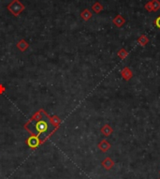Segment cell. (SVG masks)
<instances>
[{
    "label": "cell",
    "instance_id": "obj_3",
    "mask_svg": "<svg viewBox=\"0 0 160 179\" xmlns=\"http://www.w3.org/2000/svg\"><path fill=\"white\" fill-rule=\"evenodd\" d=\"M102 165L106 170H111L114 166V162L111 158H107L102 161Z\"/></svg>",
    "mask_w": 160,
    "mask_h": 179
},
{
    "label": "cell",
    "instance_id": "obj_13",
    "mask_svg": "<svg viewBox=\"0 0 160 179\" xmlns=\"http://www.w3.org/2000/svg\"><path fill=\"white\" fill-rule=\"evenodd\" d=\"M83 17L84 18V19H86V20H88V19H89V18H90V17H91V13H90V12H87V10H86V12H84L83 13Z\"/></svg>",
    "mask_w": 160,
    "mask_h": 179
},
{
    "label": "cell",
    "instance_id": "obj_4",
    "mask_svg": "<svg viewBox=\"0 0 160 179\" xmlns=\"http://www.w3.org/2000/svg\"><path fill=\"white\" fill-rule=\"evenodd\" d=\"M125 23V18H123L122 15H117L116 17L113 19V24L116 25L117 27H121L124 25V24Z\"/></svg>",
    "mask_w": 160,
    "mask_h": 179
},
{
    "label": "cell",
    "instance_id": "obj_1",
    "mask_svg": "<svg viewBox=\"0 0 160 179\" xmlns=\"http://www.w3.org/2000/svg\"><path fill=\"white\" fill-rule=\"evenodd\" d=\"M27 129L34 135L39 137L41 140H44L53 132L54 126L46 115L41 113L40 118H39L38 120L31 121L27 125Z\"/></svg>",
    "mask_w": 160,
    "mask_h": 179
},
{
    "label": "cell",
    "instance_id": "obj_5",
    "mask_svg": "<svg viewBox=\"0 0 160 179\" xmlns=\"http://www.w3.org/2000/svg\"><path fill=\"white\" fill-rule=\"evenodd\" d=\"M98 147H99V149H100V150H101V151H103V152H107V151L111 148V144H110V143H109V142H108V141L103 140V141H101V142H100V143H99Z\"/></svg>",
    "mask_w": 160,
    "mask_h": 179
},
{
    "label": "cell",
    "instance_id": "obj_12",
    "mask_svg": "<svg viewBox=\"0 0 160 179\" xmlns=\"http://www.w3.org/2000/svg\"><path fill=\"white\" fill-rule=\"evenodd\" d=\"M144 8H145V10H147V12H153V8H152V4H151V2L149 1V2H147L146 4H145V6H144Z\"/></svg>",
    "mask_w": 160,
    "mask_h": 179
},
{
    "label": "cell",
    "instance_id": "obj_2",
    "mask_svg": "<svg viewBox=\"0 0 160 179\" xmlns=\"http://www.w3.org/2000/svg\"><path fill=\"white\" fill-rule=\"evenodd\" d=\"M121 74H122V77L124 78L125 81H129L133 77V72L130 70L128 67H125L124 69H122Z\"/></svg>",
    "mask_w": 160,
    "mask_h": 179
},
{
    "label": "cell",
    "instance_id": "obj_8",
    "mask_svg": "<svg viewBox=\"0 0 160 179\" xmlns=\"http://www.w3.org/2000/svg\"><path fill=\"white\" fill-rule=\"evenodd\" d=\"M28 144H29V146H31L33 148L37 147L39 145V139L37 137H31L30 139L28 140Z\"/></svg>",
    "mask_w": 160,
    "mask_h": 179
},
{
    "label": "cell",
    "instance_id": "obj_10",
    "mask_svg": "<svg viewBox=\"0 0 160 179\" xmlns=\"http://www.w3.org/2000/svg\"><path fill=\"white\" fill-rule=\"evenodd\" d=\"M127 55H128V53L125 49H121L118 52V56L121 59H125V57H127Z\"/></svg>",
    "mask_w": 160,
    "mask_h": 179
},
{
    "label": "cell",
    "instance_id": "obj_11",
    "mask_svg": "<svg viewBox=\"0 0 160 179\" xmlns=\"http://www.w3.org/2000/svg\"><path fill=\"white\" fill-rule=\"evenodd\" d=\"M93 9L95 10V12H99L100 10H102V6L100 4H98V3H96V4H95L94 6H93Z\"/></svg>",
    "mask_w": 160,
    "mask_h": 179
},
{
    "label": "cell",
    "instance_id": "obj_14",
    "mask_svg": "<svg viewBox=\"0 0 160 179\" xmlns=\"http://www.w3.org/2000/svg\"><path fill=\"white\" fill-rule=\"evenodd\" d=\"M155 27H156L160 29V16H158V17L155 20Z\"/></svg>",
    "mask_w": 160,
    "mask_h": 179
},
{
    "label": "cell",
    "instance_id": "obj_15",
    "mask_svg": "<svg viewBox=\"0 0 160 179\" xmlns=\"http://www.w3.org/2000/svg\"><path fill=\"white\" fill-rule=\"evenodd\" d=\"M159 174H160V172H159Z\"/></svg>",
    "mask_w": 160,
    "mask_h": 179
},
{
    "label": "cell",
    "instance_id": "obj_6",
    "mask_svg": "<svg viewBox=\"0 0 160 179\" xmlns=\"http://www.w3.org/2000/svg\"><path fill=\"white\" fill-rule=\"evenodd\" d=\"M101 131H102V133L104 134V135L105 136H110L111 133H113V128H111V127L110 126V125H105L102 128V129H101Z\"/></svg>",
    "mask_w": 160,
    "mask_h": 179
},
{
    "label": "cell",
    "instance_id": "obj_9",
    "mask_svg": "<svg viewBox=\"0 0 160 179\" xmlns=\"http://www.w3.org/2000/svg\"><path fill=\"white\" fill-rule=\"evenodd\" d=\"M151 4H152V8H153V12H157L160 10V2L159 0H151Z\"/></svg>",
    "mask_w": 160,
    "mask_h": 179
},
{
    "label": "cell",
    "instance_id": "obj_7",
    "mask_svg": "<svg viewBox=\"0 0 160 179\" xmlns=\"http://www.w3.org/2000/svg\"><path fill=\"white\" fill-rule=\"evenodd\" d=\"M138 42H139V44H140L141 46H145L146 44L149 42V39L147 36L145 35H141L140 36V38L138 39Z\"/></svg>",
    "mask_w": 160,
    "mask_h": 179
}]
</instances>
